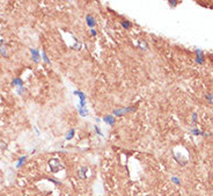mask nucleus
I'll return each instance as SVG.
<instances>
[{
    "label": "nucleus",
    "instance_id": "2",
    "mask_svg": "<svg viewBox=\"0 0 213 196\" xmlns=\"http://www.w3.org/2000/svg\"><path fill=\"white\" fill-rule=\"evenodd\" d=\"M195 52H196V63H197V64H203L204 60H205L204 52H203L202 50H199V49H197Z\"/></svg>",
    "mask_w": 213,
    "mask_h": 196
},
{
    "label": "nucleus",
    "instance_id": "14",
    "mask_svg": "<svg viewBox=\"0 0 213 196\" xmlns=\"http://www.w3.org/2000/svg\"><path fill=\"white\" fill-rule=\"evenodd\" d=\"M171 182H174L175 184H180V183H181V180L178 178H176V176H171Z\"/></svg>",
    "mask_w": 213,
    "mask_h": 196
},
{
    "label": "nucleus",
    "instance_id": "5",
    "mask_svg": "<svg viewBox=\"0 0 213 196\" xmlns=\"http://www.w3.org/2000/svg\"><path fill=\"white\" fill-rule=\"evenodd\" d=\"M103 121H104L106 123H108L109 125H114L116 122V117H114L112 115H106L103 117Z\"/></svg>",
    "mask_w": 213,
    "mask_h": 196
},
{
    "label": "nucleus",
    "instance_id": "7",
    "mask_svg": "<svg viewBox=\"0 0 213 196\" xmlns=\"http://www.w3.org/2000/svg\"><path fill=\"white\" fill-rule=\"evenodd\" d=\"M30 52H31V57L34 59V62L38 63V60H40V54H38V51L36 49H30Z\"/></svg>",
    "mask_w": 213,
    "mask_h": 196
},
{
    "label": "nucleus",
    "instance_id": "8",
    "mask_svg": "<svg viewBox=\"0 0 213 196\" xmlns=\"http://www.w3.org/2000/svg\"><path fill=\"white\" fill-rule=\"evenodd\" d=\"M79 114L82 116V117H85L86 115H88V109H86L85 107H80L79 106Z\"/></svg>",
    "mask_w": 213,
    "mask_h": 196
},
{
    "label": "nucleus",
    "instance_id": "10",
    "mask_svg": "<svg viewBox=\"0 0 213 196\" xmlns=\"http://www.w3.org/2000/svg\"><path fill=\"white\" fill-rule=\"evenodd\" d=\"M13 85H18L19 88H20V87H22L23 86V81L21 80L20 78H16V79H14L13 80Z\"/></svg>",
    "mask_w": 213,
    "mask_h": 196
},
{
    "label": "nucleus",
    "instance_id": "9",
    "mask_svg": "<svg viewBox=\"0 0 213 196\" xmlns=\"http://www.w3.org/2000/svg\"><path fill=\"white\" fill-rule=\"evenodd\" d=\"M122 26H123L125 29H130V28L132 27V23L130 22V21H128V20H124V21H122Z\"/></svg>",
    "mask_w": 213,
    "mask_h": 196
},
{
    "label": "nucleus",
    "instance_id": "11",
    "mask_svg": "<svg viewBox=\"0 0 213 196\" xmlns=\"http://www.w3.org/2000/svg\"><path fill=\"white\" fill-rule=\"evenodd\" d=\"M74 132H75V130H74V129H71V130H70V132H68V134H67V136H66V139H67V140H70V139L73 138V136H74Z\"/></svg>",
    "mask_w": 213,
    "mask_h": 196
},
{
    "label": "nucleus",
    "instance_id": "16",
    "mask_svg": "<svg viewBox=\"0 0 213 196\" xmlns=\"http://www.w3.org/2000/svg\"><path fill=\"white\" fill-rule=\"evenodd\" d=\"M42 57H43V59H44V62H45V63H50L49 58H48V56L45 55V52H44V51H42Z\"/></svg>",
    "mask_w": 213,
    "mask_h": 196
},
{
    "label": "nucleus",
    "instance_id": "19",
    "mask_svg": "<svg viewBox=\"0 0 213 196\" xmlns=\"http://www.w3.org/2000/svg\"><path fill=\"white\" fill-rule=\"evenodd\" d=\"M0 54L2 55V56H7V54H6V50L4 49V46H2V48H0Z\"/></svg>",
    "mask_w": 213,
    "mask_h": 196
},
{
    "label": "nucleus",
    "instance_id": "20",
    "mask_svg": "<svg viewBox=\"0 0 213 196\" xmlns=\"http://www.w3.org/2000/svg\"><path fill=\"white\" fill-rule=\"evenodd\" d=\"M90 34H92V36H96V30H95V29H92V30H90Z\"/></svg>",
    "mask_w": 213,
    "mask_h": 196
},
{
    "label": "nucleus",
    "instance_id": "4",
    "mask_svg": "<svg viewBox=\"0 0 213 196\" xmlns=\"http://www.w3.org/2000/svg\"><path fill=\"white\" fill-rule=\"evenodd\" d=\"M87 173H88V168H87V167H85V166L80 167V169L78 171V175H79L81 179H86V178H87Z\"/></svg>",
    "mask_w": 213,
    "mask_h": 196
},
{
    "label": "nucleus",
    "instance_id": "12",
    "mask_svg": "<svg viewBox=\"0 0 213 196\" xmlns=\"http://www.w3.org/2000/svg\"><path fill=\"white\" fill-rule=\"evenodd\" d=\"M24 160H26V157H21V158H20V159H19V161H18V165H16V167H21V166H22V164L23 162H24Z\"/></svg>",
    "mask_w": 213,
    "mask_h": 196
},
{
    "label": "nucleus",
    "instance_id": "13",
    "mask_svg": "<svg viewBox=\"0 0 213 196\" xmlns=\"http://www.w3.org/2000/svg\"><path fill=\"white\" fill-rule=\"evenodd\" d=\"M205 99H206V100H207L210 103L213 102V96H212V94H205Z\"/></svg>",
    "mask_w": 213,
    "mask_h": 196
},
{
    "label": "nucleus",
    "instance_id": "6",
    "mask_svg": "<svg viewBox=\"0 0 213 196\" xmlns=\"http://www.w3.org/2000/svg\"><path fill=\"white\" fill-rule=\"evenodd\" d=\"M191 134L195 135V136H204V137H209L210 134H207V132H204V131H202V130L199 129H191Z\"/></svg>",
    "mask_w": 213,
    "mask_h": 196
},
{
    "label": "nucleus",
    "instance_id": "3",
    "mask_svg": "<svg viewBox=\"0 0 213 196\" xmlns=\"http://www.w3.org/2000/svg\"><path fill=\"white\" fill-rule=\"evenodd\" d=\"M86 21H87V24H88L90 28H93L96 26V20H95V18H94L93 15H90V14H88V15L86 16Z\"/></svg>",
    "mask_w": 213,
    "mask_h": 196
},
{
    "label": "nucleus",
    "instance_id": "18",
    "mask_svg": "<svg viewBox=\"0 0 213 196\" xmlns=\"http://www.w3.org/2000/svg\"><path fill=\"white\" fill-rule=\"evenodd\" d=\"M192 122H193V123L197 122V113H193V114H192Z\"/></svg>",
    "mask_w": 213,
    "mask_h": 196
},
{
    "label": "nucleus",
    "instance_id": "1",
    "mask_svg": "<svg viewBox=\"0 0 213 196\" xmlns=\"http://www.w3.org/2000/svg\"><path fill=\"white\" fill-rule=\"evenodd\" d=\"M49 166L53 173H57V172H59L60 169L64 168V166L62 165V162L58 160V159H51V160L49 161Z\"/></svg>",
    "mask_w": 213,
    "mask_h": 196
},
{
    "label": "nucleus",
    "instance_id": "17",
    "mask_svg": "<svg viewBox=\"0 0 213 196\" xmlns=\"http://www.w3.org/2000/svg\"><path fill=\"white\" fill-rule=\"evenodd\" d=\"M95 131H96V132H97V134L100 135V136H103V134L101 132V130H100V128H98L97 125H95Z\"/></svg>",
    "mask_w": 213,
    "mask_h": 196
},
{
    "label": "nucleus",
    "instance_id": "15",
    "mask_svg": "<svg viewBox=\"0 0 213 196\" xmlns=\"http://www.w3.org/2000/svg\"><path fill=\"white\" fill-rule=\"evenodd\" d=\"M168 4L170 5V7H176V5L180 4V1H174V0H169Z\"/></svg>",
    "mask_w": 213,
    "mask_h": 196
}]
</instances>
